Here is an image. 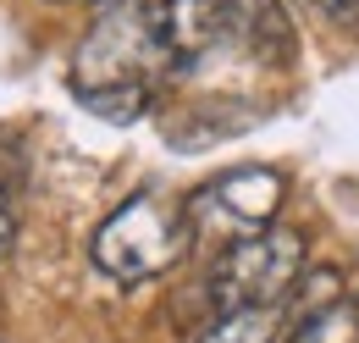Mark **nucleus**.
<instances>
[{
  "label": "nucleus",
  "mask_w": 359,
  "mask_h": 343,
  "mask_svg": "<svg viewBox=\"0 0 359 343\" xmlns=\"http://www.w3.org/2000/svg\"><path fill=\"white\" fill-rule=\"evenodd\" d=\"M226 34L216 0H105L72 61V94L155 89V78L188 72Z\"/></svg>",
  "instance_id": "obj_1"
},
{
  "label": "nucleus",
  "mask_w": 359,
  "mask_h": 343,
  "mask_svg": "<svg viewBox=\"0 0 359 343\" xmlns=\"http://www.w3.org/2000/svg\"><path fill=\"white\" fill-rule=\"evenodd\" d=\"M188 244H194V233H188L182 200L133 194L94 227L89 255L111 283H149V277H166L188 255Z\"/></svg>",
  "instance_id": "obj_2"
},
{
  "label": "nucleus",
  "mask_w": 359,
  "mask_h": 343,
  "mask_svg": "<svg viewBox=\"0 0 359 343\" xmlns=\"http://www.w3.org/2000/svg\"><path fill=\"white\" fill-rule=\"evenodd\" d=\"M299 277H304V238L293 227H266V233L232 238L205 271V310L232 316V310L287 304Z\"/></svg>",
  "instance_id": "obj_3"
},
{
  "label": "nucleus",
  "mask_w": 359,
  "mask_h": 343,
  "mask_svg": "<svg viewBox=\"0 0 359 343\" xmlns=\"http://www.w3.org/2000/svg\"><path fill=\"white\" fill-rule=\"evenodd\" d=\"M282 200H287V177L276 167H238V172H222L216 183H205L194 200H182V211H188L194 244L216 238L226 250L232 238L266 233L282 211Z\"/></svg>",
  "instance_id": "obj_4"
},
{
  "label": "nucleus",
  "mask_w": 359,
  "mask_h": 343,
  "mask_svg": "<svg viewBox=\"0 0 359 343\" xmlns=\"http://www.w3.org/2000/svg\"><path fill=\"white\" fill-rule=\"evenodd\" d=\"M287 304H266V310H232V316H216L199 343H287Z\"/></svg>",
  "instance_id": "obj_5"
},
{
  "label": "nucleus",
  "mask_w": 359,
  "mask_h": 343,
  "mask_svg": "<svg viewBox=\"0 0 359 343\" xmlns=\"http://www.w3.org/2000/svg\"><path fill=\"white\" fill-rule=\"evenodd\" d=\"M287 343H359V304L337 299L326 310H315V316H304V321H293Z\"/></svg>",
  "instance_id": "obj_6"
},
{
  "label": "nucleus",
  "mask_w": 359,
  "mask_h": 343,
  "mask_svg": "<svg viewBox=\"0 0 359 343\" xmlns=\"http://www.w3.org/2000/svg\"><path fill=\"white\" fill-rule=\"evenodd\" d=\"M17 244V205H11V188H6V177H0V255Z\"/></svg>",
  "instance_id": "obj_7"
},
{
  "label": "nucleus",
  "mask_w": 359,
  "mask_h": 343,
  "mask_svg": "<svg viewBox=\"0 0 359 343\" xmlns=\"http://www.w3.org/2000/svg\"><path fill=\"white\" fill-rule=\"evenodd\" d=\"M332 22H343V28H359V0H315Z\"/></svg>",
  "instance_id": "obj_8"
},
{
  "label": "nucleus",
  "mask_w": 359,
  "mask_h": 343,
  "mask_svg": "<svg viewBox=\"0 0 359 343\" xmlns=\"http://www.w3.org/2000/svg\"><path fill=\"white\" fill-rule=\"evenodd\" d=\"M89 6H105V0H89Z\"/></svg>",
  "instance_id": "obj_9"
}]
</instances>
